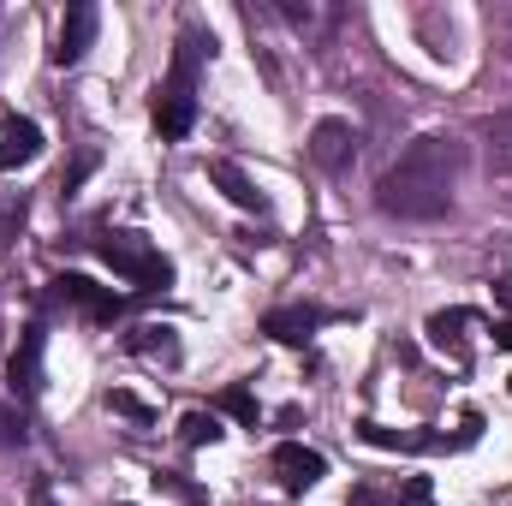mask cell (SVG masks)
<instances>
[{
  "label": "cell",
  "mask_w": 512,
  "mask_h": 506,
  "mask_svg": "<svg viewBox=\"0 0 512 506\" xmlns=\"http://www.w3.org/2000/svg\"><path fill=\"white\" fill-rule=\"evenodd\" d=\"M393 506H435V483H429V477H405L399 495H393Z\"/></svg>",
  "instance_id": "cell-19"
},
{
  "label": "cell",
  "mask_w": 512,
  "mask_h": 506,
  "mask_svg": "<svg viewBox=\"0 0 512 506\" xmlns=\"http://www.w3.org/2000/svg\"><path fill=\"white\" fill-rule=\"evenodd\" d=\"M108 411H120V417H131V423H155V405H143V399L126 393V387H114V393H108Z\"/></svg>",
  "instance_id": "cell-18"
},
{
  "label": "cell",
  "mask_w": 512,
  "mask_h": 506,
  "mask_svg": "<svg viewBox=\"0 0 512 506\" xmlns=\"http://www.w3.org/2000/svg\"><path fill=\"white\" fill-rule=\"evenodd\" d=\"M221 435H227V429H221L215 411H185V417H179V441H185V447H215Z\"/></svg>",
  "instance_id": "cell-16"
},
{
  "label": "cell",
  "mask_w": 512,
  "mask_h": 506,
  "mask_svg": "<svg viewBox=\"0 0 512 506\" xmlns=\"http://www.w3.org/2000/svg\"><path fill=\"white\" fill-rule=\"evenodd\" d=\"M483 137H489V167L495 173H512V108L489 114L483 120Z\"/></svg>",
  "instance_id": "cell-15"
},
{
  "label": "cell",
  "mask_w": 512,
  "mask_h": 506,
  "mask_svg": "<svg viewBox=\"0 0 512 506\" xmlns=\"http://www.w3.org/2000/svg\"><path fill=\"white\" fill-rule=\"evenodd\" d=\"M42 322H30L24 334H18V352L6 358V387L18 393V399H36L42 393Z\"/></svg>",
  "instance_id": "cell-8"
},
{
  "label": "cell",
  "mask_w": 512,
  "mask_h": 506,
  "mask_svg": "<svg viewBox=\"0 0 512 506\" xmlns=\"http://www.w3.org/2000/svg\"><path fill=\"white\" fill-rule=\"evenodd\" d=\"M495 352H512V316L495 322Z\"/></svg>",
  "instance_id": "cell-24"
},
{
  "label": "cell",
  "mask_w": 512,
  "mask_h": 506,
  "mask_svg": "<svg viewBox=\"0 0 512 506\" xmlns=\"http://www.w3.org/2000/svg\"><path fill=\"white\" fill-rule=\"evenodd\" d=\"M6 447H24V417L0 399V453H6Z\"/></svg>",
  "instance_id": "cell-20"
},
{
  "label": "cell",
  "mask_w": 512,
  "mask_h": 506,
  "mask_svg": "<svg viewBox=\"0 0 512 506\" xmlns=\"http://www.w3.org/2000/svg\"><path fill=\"white\" fill-rule=\"evenodd\" d=\"M352 506H387V495L376 483H358V489H352Z\"/></svg>",
  "instance_id": "cell-22"
},
{
  "label": "cell",
  "mask_w": 512,
  "mask_h": 506,
  "mask_svg": "<svg viewBox=\"0 0 512 506\" xmlns=\"http://www.w3.org/2000/svg\"><path fill=\"white\" fill-rule=\"evenodd\" d=\"M209 185H215V191H227V203H239V209H251V215H268V197L256 191V179L239 167V161L215 155V161H209Z\"/></svg>",
  "instance_id": "cell-11"
},
{
  "label": "cell",
  "mask_w": 512,
  "mask_h": 506,
  "mask_svg": "<svg viewBox=\"0 0 512 506\" xmlns=\"http://www.w3.org/2000/svg\"><path fill=\"white\" fill-rule=\"evenodd\" d=\"M96 30H102V12H96L90 0H78V6L66 12V24H60V42H54V66H78V60L90 54Z\"/></svg>",
  "instance_id": "cell-9"
},
{
  "label": "cell",
  "mask_w": 512,
  "mask_h": 506,
  "mask_svg": "<svg viewBox=\"0 0 512 506\" xmlns=\"http://www.w3.org/2000/svg\"><path fill=\"white\" fill-rule=\"evenodd\" d=\"M30 506H54V489H48V477H36V483H30Z\"/></svg>",
  "instance_id": "cell-23"
},
{
  "label": "cell",
  "mask_w": 512,
  "mask_h": 506,
  "mask_svg": "<svg viewBox=\"0 0 512 506\" xmlns=\"http://www.w3.org/2000/svg\"><path fill=\"white\" fill-rule=\"evenodd\" d=\"M352 155H358L352 120H316V126H310V161H316L322 173H346Z\"/></svg>",
  "instance_id": "cell-7"
},
{
  "label": "cell",
  "mask_w": 512,
  "mask_h": 506,
  "mask_svg": "<svg viewBox=\"0 0 512 506\" xmlns=\"http://www.w3.org/2000/svg\"><path fill=\"white\" fill-rule=\"evenodd\" d=\"M48 298L66 304V310H78V316H90V322H114V316L126 310V298L108 292V286H96L90 274H60V280L48 286Z\"/></svg>",
  "instance_id": "cell-4"
},
{
  "label": "cell",
  "mask_w": 512,
  "mask_h": 506,
  "mask_svg": "<svg viewBox=\"0 0 512 506\" xmlns=\"http://www.w3.org/2000/svg\"><path fill=\"white\" fill-rule=\"evenodd\" d=\"M268 465H274V477H280L286 495H304V489H316V483L328 477V459H322L316 447H304V441H280Z\"/></svg>",
  "instance_id": "cell-5"
},
{
  "label": "cell",
  "mask_w": 512,
  "mask_h": 506,
  "mask_svg": "<svg viewBox=\"0 0 512 506\" xmlns=\"http://www.w3.org/2000/svg\"><path fill=\"white\" fill-rule=\"evenodd\" d=\"M126 352H137V358H161V364H179V340H173V328H155V322H143L137 334H126Z\"/></svg>",
  "instance_id": "cell-14"
},
{
  "label": "cell",
  "mask_w": 512,
  "mask_h": 506,
  "mask_svg": "<svg viewBox=\"0 0 512 506\" xmlns=\"http://www.w3.org/2000/svg\"><path fill=\"white\" fill-rule=\"evenodd\" d=\"M495 292H501V298L512 304V274H501V280H495Z\"/></svg>",
  "instance_id": "cell-25"
},
{
  "label": "cell",
  "mask_w": 512,
  "mask_h": 506,
  "mask_svg": "<svg viewBox=\"0 0 512 506\" xmlns=\"http://www.w3.org/2000/svg\"><path fill=\"white\" fill-rule=\"evenodd\" d=\"M459 167H465L459 137H441V131L411 137L399 149V161L376 179V209L393 215V221H441L453 209Z\"/></svg>",
  "instance_id": "cell-1"
},
{
  "label": "cell",
  "mask_w": 512,
  "mask_h": 506,
  "mask_svg": "<svg viewBox=\"0 0 512 506\" xmlns=\"http://www.w3.org/2000/svg\"><path fill=\"white\" fill-rule=\"evenodd\" d=\"M155 489H173V495H179V501L203 506V489H191V483H185V477H173V471H161V477H155Z\"/></svg>",
  "instance_id": "cell-21"
},
{
  "label": "cell",
  "mask_w": 512,
  "mask_h": 506,
  "mask_svg": "<svg viewBox=\"0 0 512 506\" xmlns=\"http://www.w3.org/2000/svg\"><path fill=\"white\" fill-rule=\"evenodd\" d=\"M465 328H471V310H435V316L423 322L429 346H435V352H447L453 364H465V358H471V346H465Z\"/></svg>",
  "instance_id": "cell-13"
},
{
  "label": "cell",
  "mask_w": 512,
  "mask_h": 506,
  "mask_svg": "<svg viewBox=\"0 0 512 506\" xmlns=\"http://www.w3.org/2000/svg\"><path fill=\"white\" fill-rule=\"evenodd\" d=\"M209 48H215V36H203L197 24L179 30L173 72H167V84L155 90V131H161L167 143L191 137V126H197V66L209 60Z\"/></svg>",
  "instance_id": "cell-2"
},
{
  "label": "cell",
  "mask_w": 512,
  "mask_h": 506,
  "mask_svg": "<svg viewBox=\"0 0 512 506\" xmlns=\"http://www.w3.org/2000/svg\"><path fill=\"white\" fill-rule=\"evenodd\" d=\"M215 405H221L227 417H239L245 429H256V423H262V405H256V393L245 387V381H233V387H221V399H215Z\"/></svg>",
  "instance_id": "cell-17"
},
{
  "label": "cell",
  "mask_w": 512,
  "mask_h": 506,
  "mask_svg": "<svg viewBox=\"0 0 512 506\" xmlns=\"http://www.w3.org/2000/svg\"><path fill=\"white\" fill-rule=\"evenodd\" d=\"M328 322H346V310L292 304V310H268V316H262V334H274L280 346H304V340H316V328H328Z\"/></svg>",
  "instance_id": "cell-6"
},
{
  "label": "cell",
  "mask_w": 512,
  "mask_h": 506,
  "mask_svg": "<svg viewBox=\"0 0 512 506\" xmlns=\"http://www.w3.org/2000/svg\"><path fill=\"white\" fill-rule=\"evenodd\" d=\"M358 441H370V447H387V453H441L447 447V435H417V429H387V423H358Z\"/></svg>",
  "instance_id": "cell-12"
},
{
  "label": "cell",
  "mask_w": 512,
  "mask_h": 506,
  "mask_svg": "<svg viewBox=\"0 0 512 506\" xmlns=\"http://www.w3.org/2000/svg\"><path fill=\"white\" fill-rule=\"evenodd\" d=\"M96 251H102V262H108L120 280H131L137 292H167V286H173V262L155 251L143 233H102Z\"/></svg>",
  "instance_id": "cell-3"
},
{
  "label": "cell",
  "mask_w": 512,
  "mask_h": 506,
  "mask_svg": "<svg viewBox=\"0 0 512 506\" xmlns=\"http://www.w3.org/2000/svg\"><path fill=\"white\" fill-rule=\"evenodd\" d=\"M42 155V126L24 120V114H6L0 120V173H18Z\"/></svg>",
  "instance_id": "cell-10"
}]
</instances>
